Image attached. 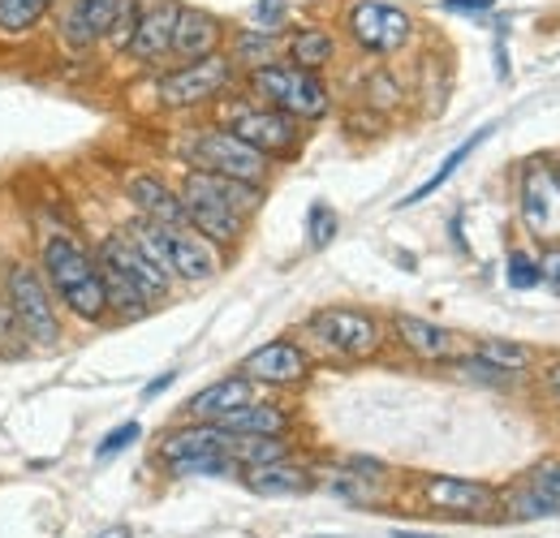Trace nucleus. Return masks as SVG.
Instances as JSON below:
<instances>
[{"label": "nucleus", "mask_w": 560, "mask_h": 538, "mask_svg": "<svg viewBox=\"0 0 560 538\" xmlns=\"http://www.w3.org/2000/svg\"><path fill=\"white\" fill-rule=\"evenodd\" d=\"M284 57H289V66L306 69V73H319V69L332 66L337 44H332V35H328V31H319V26H302V31H293V35H289Z\"/></svg>", "instance_id": "obj_25"}, {"label": "nucleus", "mask_w": 560, "mask_h": 538, "mask_svg": "<svg viewBox=\"0 0 560 538\" xmlns=\"http://www.w3.org/2000/svg\"><path fill=\"white\" fill-rule=\"evenodd\" d=\"M182 182L211 195V199H220L224 207H233L242 220H250L264 207V186H250V182H233V177H215V173H195V168H186Z\"/></svg>", "instance_id": "obj_24"}, {"label": "nucleus", "mask_w": 560, "mask_h": 538, "mask_svg": "<svg viewBox=\"0 0 560 538\" xmlns=\"http://www.w3.org/2000/svg\"><path fill=\"white\" fill-rule=\"evenodd\" d=\"M142 255L155 264L160 271H168L173 280L186 284H203L215 271L224 268V250L211 246L208 237H199L195 229H173V224H151V220H130L121 229Z\"/></svg>", "instance_id": "obj_2"}, {"label": "nucleus", "mask_w": 560, "mask_h": 538, "mask_svg": "<svg viewBox=\"0 0 560 538\" xmlns=\"http://www.w3.org/2000/svg\"><path fill=\"white\" fill-rule=\"evenodd\" d=\"M388 328H393V337L401 340L415 358H422V362H453L457 337H453L444 324H431V319H422V315H393Z\"/></svg>", "instance_id": "obj_21"}, {"label": "nucleus", "mask_w": 560, "mask_h": 538, "mask_svg": "<svg viewBox=\"0 0 560 538\" xmlns=\"http://www.w3.org/2000/svg\"><path fill=\"white\" fill-rule=\"evenodd\" d=\"M475 358H483L488 366L504 371V375H522V371L530 366V349H526V344H513V340H495V337L479 340Z\"/></svg>", "instance_id": "obj_29"}, {"label": "nucleus", "mask_w": 560, "mask_h": 538, "mask_svg": "<svg viewBox=\"0 0 560 538\" xmlns=\"http://www.w3.org/2000/svg\"><path fill=\"white\" fill-rule=\"evenodd\" d=\"M495 0H444L448 13H488Z\"/></svg>", "instance_id": "obj_37"}, {"label": "nucleus", "mask_w": 560, "mask_h": 538, "mask_svg": "<svg viewBox=\"0 0 560 538\" xmlns=\"http://www.w3.org/2000/svg\"><path fill=\"white\" fill-rule=\"evenodd\" d=\"M211 453H233V435H224L220 426L211 422H190V426H173L164 431L155 457L168 473H177L186 461H199V457H211Z\"/></svg>", "instance_id": "obj_15"}, {"label": "nucleus", "mask_w": 560, "mask_h": 538, "mask_svg": "<svg viewBox=\"0 0 560 538\" xmlns=\"http://www.w3.org/2000/svg\"><path fill=\"white\" fill-rule=\"evenodd\" d=\"M504 280H509L513 289H535V284H539V264H535L526 250H513L509 264H504Z\"/></svg>", "instance_id": "obj_34"}, {"label": "nucleus", "mask_w": 560, "mask_h": 538, "mask_svg": "<svg viewBox=\"0 0 560 538\" xmlns=\"http://www.w3.org/2000/svg\"><path fill=\"white\" fill-rule=\"evenodd\" d=\"M139 17H142L139 0H121V4H117V17H113V31H108V44L126 52L130 39H135V31H139Z\"/></svg>", "instance_id": "obj_31"}, {"label": "nucleus", "mask_w": 560, "mask_h": 538, "mask_svg": "<svg viewBox=\"0 0 560 538\" xmlns=\"http://www.w3.org/2000/svg\"><path fill=\"white\" fill-rule=\"evenodd\" d=\"M91 255H95L100 264L117 268L126 280H135V284H139V293L151 302V306H155V302H164V297H168V289H173V276L155 268V264L142 255L126 233H104V237H100V246H95Z\"/></svg>", "instance_id": "obj_13"}, {"label": "nucleus", "mask_w": 560, "mask_h": 538, "mask_svg": "<svg viewBox=\"0 0 560 538\" xmlns=\"http://www.w3.org/2000/svg\"><path fill=\"white\" fill-rule=\"evenodd\" d=\"M182 160L195 173H215V177H233V182H250V186H264L268 182V168H272L255 147H246L242 138H233L224 126L220 130H199V134L186 138Z\"/></svg>", "instance_id": "obj_5"}, {"label": "nucleus", "mask_w": 560, "mask_h": 538, "mask_svg": "<svg viewBox=\"0 0 560 538\" xmlns=\"http://www.w3.org/2000/svg\"><path fill=\"white\" fill-rule=\"evenodd\" d=\"M121 0H70L66 17H61V35L70 48H91L95 39H108L113 17H117Z\"/></svg>", "instance_id": "obj_22"}, {"label": "nucleus", "mask_w": 560, "mask_h": 538, "mask_svg": "<svg viewBox=\"0 0 560 538\" xmlns=\"http://www.w3.org/2000/svg\"><path fill=\"white\" fill-rule=\"evenodd\" d=\"M237 375L250 379V384H264V388H298V384L311 379V358H306V349L298 340L280 337L259 344L255 353H246Z\"/></svg>", "instance_id": "obj_12"}, {"label": "nucleus", "mask_w": 560, "mask_h": 538, "mask_svg": "<svg viewBox=\"0 0 560 538\" xmlns=\"http://www.w3.org/2000/svg\"><path fill=\"white\" fill-rule=\"evenodd\" d=\"M289 22V0H255L250 9V31H264V35H277Z\"/></svg>", "instance_id": "obj_32"}, {"label": "nucleus", "mask_w": 560, "mask_h": 538, "mask_svg": "<svg viewBox=\"0 0 560 538\" xmlns=\"http://www.w3.org/2000/svg\"><path fill=\"white\" fill-rule=\"evenodd\" d=\"M139 435H142L139 422H121V426H113V431H108V440L100 444V461H108V457L126 453L130 444H139Z\"/></svg>", "instance_id": "obj_35"}, {"label": "nucleus", "mask_w": 560, "mask_h": 538, "mask_svg": "<svg viewBox=\"0 0 560 538\" xmlns=\"http://www.w3.org/2000/svg\"><path fill=\"white\" fill-rule=\"evenodd\" d=\"M488 134H491V126H488V130H479L475 138H466V142H462L457 151H448V155H444V164H440V168H435V173H431V177L422 182L419 190H410V195L397 202V207H415V202L431 199V195H435V190H440V186H444V182H448V177H453V173L462 168V160H466V155H470V151H475V147H479V142H483Z\"/></svg>", "instance_id": "obj_27"}, {"label": "nucleus", "mask_w": 560, "mask_h": 538, "mask_svg": "<svg viewBox=\"0 0 560 538\" xmlns=\"http://www.w3.org/2000/svg\"><path fill=\"white\" fill-rule=\"evenodd\" d=\"M246 401H255V384L242 379V375H224V379L199 388V393L186 401V418H190V422H220L224 413L242 409Z\"/></svg>", "instance_id": "obj_23"}, {"label": "nucleus", "mask_w": 560, "mask_h": 538, "mask_svg": "<svg viewBox=\"0 0 560 538\" xmlns=\"http://www.w3.org/2000/svg\"><path fill=\"white\" fill-rule=\"evenodd\" d=\"M233 82V61L229 57H203V61H190V66L173 69L155 82V100L164 108H199V104H211L229 91Z\"/></svg>", "instance_id": "obj_8"}, {"label": "nucleus", "mask_w": 560, "mask_h": 538, "mask_svg": "<svg viewBox=\"0 0 560 538\" xmlns=\"http://www.w3.org/2000/svg\"><path fill=\"white\" fill-rule=\"evenodd\" d=\"M535 264H539V284H548L552 293H560V246H548Z\"/></svg>", "instance_id": "obj_36"}, {"label": "nucleus", "mask_w": 560, "mask_h": 538, "mask_svg": "<svg viewBox=\"0 0 560 538\" xmlns=\"http://www.w3.org/2000/svg\"><path fill=\"white\" fill-rule=\"evenodd\" d=\"M100 538H130V530H126V526H113V530H104Z\"/></svg>", "instance_id": "obj_41"}, {"label": "nucleus", "mask_w": 560, "mask_h": 538, "mask_svg": "<svg viewBox=\"0 0 560 538\" xmlns=\"http://www.w3.org/2000/svg\"><path fill=\"white\" fill-rule=\"evenodd\" d=\"M346 26H350L353 44L362 52H371V57H393L415 35L410 13L397 9V4H384V0H358V4H350Z\"/></svg>", "instance_id": "obj_9"}, {"label": "nucleus", "mask_w": 560, "mask_h": 538, "mask_svg": "<svg viewBox=\"0 0 560 538\" xmlns=\"http://www.w3.org/2000/svg\"><path fill=\"white\" fill-rule=\"evenodd\" d=\"M306 332L319 340L328 353L337 358H375L384 349V324L371 315V311H358V306H319L311 319H306Z\"/></svg>", "instance_id": "obj_6"}, {"label": "nucleus", "mask_w": 560, "mask_h": 538, "mask_svg": "<svg viewBox=\"0 0 560 538\" xmlns=\"http://www.w3.org/2000/svg\"><path fill=\"white\" fill-rule=\"evenodd\" d=\"M173 379H177V371H164V375H160V379H151V384H147V388H142V401H155V397H160V393H164V388H168V384H173Z\"/></svg>", "instance_id": "obj_38"}, {"label": "nucleus", "mask_w": 560, "mask_h": 538, "mask_svg": "<svg viewBox=\"0 0 560 538\" xmlns=\"http://www.w3.org/2000/svg\"><path fill=\"white\" fill-rule=\"evenodd\" d=\"M337 211L328 207V202H311V211H306V242H311V250H324L332 237H337Z\"/></svg>", "instance_id": "obj_30"}, {"label": "nucleus", "mask_w": 560, "mask_h": 538, "mask_svg": "<svg viewBox=\"0 0 560 538\" xmlns=\"http://www.w3.org/2000/svg\"><path fill=\"white\" fill-rule=\"evenodd\" d=\"M250 91L264 108H277L284 117H293L298 126L306 121H324L328 108H332V95L324 86L319 73H306V69L277 61V66L250 69Z\"/></svg>", "instance_id": "obj_4"}, {"label": "nucleus", "mask_w": 560, "mask_h": 538, "mask_svg": "<svg viewBox=\"0 0 560 538\" xmlns=\"http://www.w3.org/2000/svg\"><path fill=\"white\" fill-rule=\"evenodd\" d=\"M177 195H182V207H186V224H190L199 237H208L211 246H220V250H229V246L242 242V233H246L250 220H242L233 207H224L220 199H211V195L186 186V182L177 186Z\"/></svg>", "instance_id": "obj_14"}, {"label": "nucleus", "mask_w": 560, "mask_h": 538, "mask_svg": "<svg viewBox=\"0 0 560 538\" xmlns=\"http://www.w3.org/2000/svg\"><path fill=\"white\" fill-rule=\"evenodd\" d=\"M277 57H280L277 35H264V31H242V35L233 39V57H229V61L250 66V69H264V66H277Z\"/></svg>", "instance_id": "obj_28"}, {"label": "nucleus", "mask_w": 560, "mask_h": 538, "mask_svg": "<svg viewBox=\"0 0 560 538\" xmlns=\"http://www.w3.org/2000/svg\"><path fill=\"white\" fill-rule=\"evenodd\" d=\"M220 44H224V22H220L215 13H208V9L182 4L177 26H173V52H168V57H182V61L190 66V61L215 57Z\"/></svg>", "instance_id": "obj_17"}, {"label": "nucleus", "mask_w": 560, "mask_h": 538, "mask_svg": "<svg viewBox=\"0 0 560 538\" xmlns=\"http://www.w3.org/2000/svg\"><path fill=\"white\" fill-rule=\"evenodd\" d=\"M526 487L539 491L544 500H552V504L560 508V461H539L535 470L526 473Z\"/></svg>", "instance_id": "obj_33"}, {"label": "nucleus", "mask_w": 560, "mask_h": 538, "mask_svg": "<svg viewBox=\"0 0 560 538\" xmlns=\"http://www.w3.org/2000/svg\"><path fill=\"white\" fill-rule=\"evenodd\" d=\"M544 379H548V393H552V397H557V401H560V358H552V362H548V371H544Z\"/></svg>", "instance_id": "obj_39"}, {"label": "nucleus", "mask_w": 560, "mask_h": 538, "mask_svg": "<svg viewBox=\"0 0 560 538\" xmlns=\"http://www.w3.org/2000/svg\"><path fill=\"white\" fill-rule=\"evenodd\" d=\"M242 487L264 495V500H280V495H306L315 491V470L293 461V457H280V461H268V466H255V470H242Z\"/></svg>", "instance_id": "obj_19"}, {"label": "nucleus", "mask_w": 560, "mask_h": 538, "mask_svg": "<svg viewBox=\"0 0 560 538\" xmlns=\"http://www.w3.org/2000/svg\"><path fill=\"white\" fill-rule=\"evenodd\" d=\"M126 199L135 202L139 220H151V224H173V229H190L186 224V207H182V195L155 177V173H130L126 177Z\"/></svg>", "instance_id": "obj_16"}, {"label": "nucleus", "mask_w": 560, "mask_h": 538, "mask_svg": "<svg viewBox=\"0 0 560 538\" xmlns=\"http://www.w3.org/2000/svg\"><path fill=\"white\" fill-rule=\"evenodd\" d=\"M552 173H557V186H560V164H552Z\"/></svg>", "instance_id": "obj_42"}, {"label": "nucleus", "mask_w": 560, "mask_h": 538, "mask_svg": "<svg viewBox=\"0 0 560 538\" xmlns=\"http://www.w3.org/2000/svg\"><path fill=\"white\" fill-rule=\"evenodd\" d=\"M517 202H522V224L539 242L560 237V186L548 160H526L517 173Z\"/></svg>", "instance_id": "obj_10"}, {"label": "nucleus", "mask_w": 560, "mask_h": 538, "mask_svg": "<svg viewBox=\"0 0 560 538\" xmlns=\"http://www.w3.org/2000/svg\"><path fill=\"white\" fill-rule=\"evenodd\" d=\"M4 311L13 315L18 332L35 349H57L61 344V315L57 297L44 280V271L26 259L4 264Z\"/></svg>", "instance_id": "obj_3"}, {"label": "nucleus", "mask_w": 560, "mask_h": 538, "mask_svg": "<svg viewBox=\"0 0 560 538\" xmlns=\"http://www.w3.org/2000/svg\"><path fill=\"white\" fill-rule=\"evenodd\" d=\"M393 538H440V535H422V530H393Z\"/></svg>", "instance_id": "obj_40"}, {"label": "nucleus", "mask_w": 560, "mask_h": 538, "mask_svg": "<svg viewBox=\"0 0 560 538\" xmlns=\"http://www.w3.org/2000/svg\"><path fill=\"white\" fill-rule=\"evenodd\" d=\"M177 13H182L177 0H155L151 9H142L139 31H135V39H130L126 52H130L135 61H142V66L164 61V57L173 52V26H177Z\"/></svg>", "instance_id": "obj_20"}, {"label": "nucleus", "mask_w": 560, "mask_h": 538, "mask_svg": "<svg viewBox=\"0 0 560 538\" xmlns=\"http://www.w3.org/2000/svg\"><path fill=\"white\" fill-rule=\"evenodd\" d=\"M211 426H220V431L233 435V440H289L293 413L277 401H246L242 409L224 413V418L211 422Z\"/></svg>", "instance_id": "obj_18"}, {"label": "nucleus", "mask_w": 560, "mask_h": 538, "mask_svg": "<svg viewBox=\"0 0 560 538\" xmlns=\"http://www.w3.org/2000/svg\"><path fill=\"white\" fill-rule=\"evenodd\" d=\"M224 130L233 138H242L246 147H255L268 164L298 155V147H302V126H298L293 117L277 113V108H264V104H242V108L224 121Z\"/></svg>", "instance_id": "obj_7"}, {"label": "nucleus", "mask_w": 560, "mask_h": 538, "mask_svg": "<svg viewBox=\"0 0 560 538\" xmlns=\"http://www.w3.org/2000/svg\"><path fill=\"white\" fill-rule=\"evenodd\" d=\"M422 504L431 513L457 517V522H479L500 508V491L479 478H457V473H427L422 478Z\"/></svg>", "instance_id": "obj_11"}, {"label": "nucleus", "mask_w": 560, "mask_h": 538, "mask_svg": "<svg viewBox=\"0 0 560 538\" xmlns=\"http://www.w3.org/2000/svg\"><path fill=\"white\" fill-rule=\"evenodd\" d=\"M48 9L52 0H0V35H13V39L31 35L48 17Z\"/></svg>", "instance_id": "obj_26"}, {"label": "nucleus", "mask_w": 560, "mask_h": 538, "mask_svg": "<svg viewBox=\"0 0 560 538\" xmlns=\"http://www.w3.org/2000/svg\"><path fill=\"white\" fill-rule=\"evenodd\" d=\"M35 268L44 271L57 306H66L73 319H82V324L108 319V297H104L95 255L73 233H48L39 242V264Z\"/></svg>", "instance_id": "obj_1"}]
</instances>
